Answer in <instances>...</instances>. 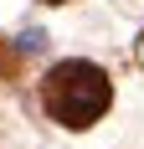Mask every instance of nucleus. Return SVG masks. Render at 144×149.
<instances>
[{
	"instance_id": "f257e3e1",
	"label": "nucleus",
	"mask_w": 144,
	"mask_h": 149,
	"mask_svg": "<svg viewBox=\"0 0 144 149\" xmlns=\"http://www.w3.org/2000/svg\"><path fill=\"white\" fill-rule=\"evenodd\" d=\"M41 103H46V113L62 129H93L108 113V103H113V82H108V72H103L98 62L67 57V62H57L46 72Z\"/></svg>"
},
{
	"instance_id": "f03ea898",
	"label": "nucleus",
	"mask_w": 144,
	"mask_h": 149,
	"mask_svg": "<svg viewBox=\"0 0 144 149\" xmlns=\"http://www.w3.org/2000/svg\"><path fill=\"white\" fill-rule=\"evenodd\" d=\"M21 77V46L0 36V82H15Z\"/></svg>"
},
{
	"instance_id": "7ed1b4c3",
	"label": "nucleus",
	"mask_w": 144,
	"mask_h": 149,
	"mask_svg": "<svg viewBox=\"0 0 144 149\" xmlns=\"http://www.w3.org/2000/svg\"><path fill=\"white\" fill-rule=\"evenodd\" d=\"M41 46H46L41 31H26V36H21V52H41Z\"/></svg>"
},
{
	"instance_id": "20e7f679",
	"label": "nucleus",
	"mask_w": 144,
	"mask_h": 149,
	"mask_svg": "<svg viewBox=\"0 0 144 149\" xmlns=\"http://www.w3.org/2000/svg\"><path fill=\"white\" fill-rule=\"evenodd\" d=\"M41 5H67V0H41Z\"/></svg>"
}]
</instances>
